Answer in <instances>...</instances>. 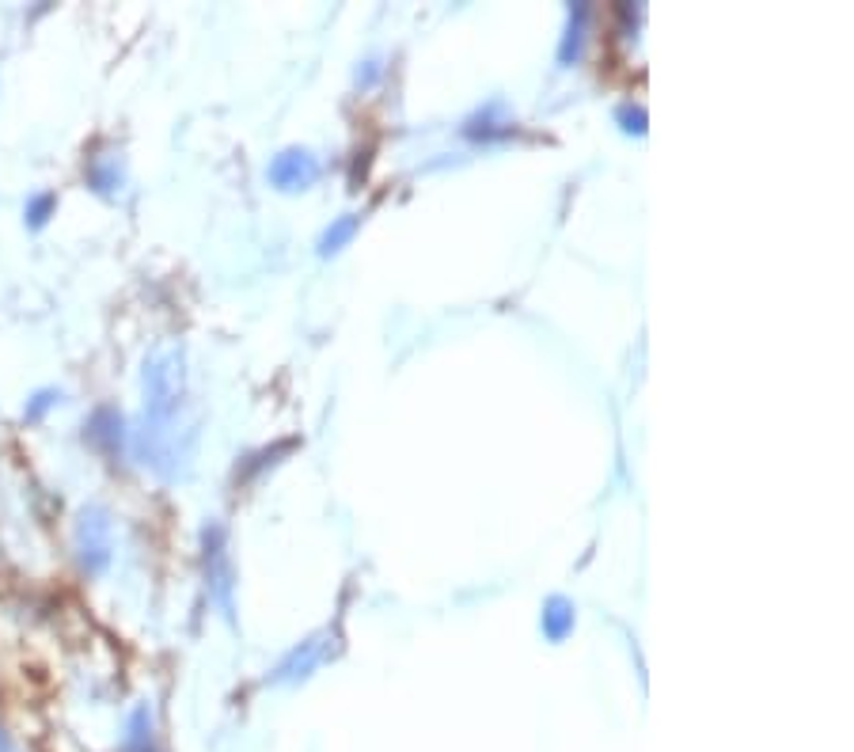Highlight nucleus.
Masks as SVG:
<instances>
[{"mask_svg": "<svg viewBox=\"0 0 854 752\" xmlns=\"http://www.w3.org/2000/svg\"><path fill=\"white\" fill-rule=\"evenodd\" d=\"M141 396L145 403L141 429H137V456L156 479H183L198 441V414L190 403L183 347H164L145 362Z\"/></svg>", "mask_w": 854, "mask_h": 752, "instance_id": "1", "label": "nucleus"}, {"mask_svg": "<svg viewBox=\"0 0 854 752\" xmlns=\"http://www.w3.org/2000/svg\"><path fill=\"white\" fill-rule=\"evenodd\" d=\"M73 551H76V563L88 578H99V574L111 566L114 559V521L106 513V505L91 502L76 513V525H73Z\"/></svg>", "mask_w": 854, "mask_h": 752, "instance_id": "2", "label": "nucleus"}, {"mask_svg": "<svg viewBox=\"0 0 854 752\" xmlns=\"http://www.w3.org/2000/svg\"><path fill=\"white\" fill-rule=\"evenodd\" d=\"M202 566H205V586H210V597L217 601L221 616L233 619V563H228V532L225 525L210 521L202 528Z\"/></svg>", "mask_w": 854, "mask_h": 752, "instance_id": "3", "label": "nucleus"}, {"mask_svg": "<svg viewBox=\"0 0 854 752\" xmlns=\"http://www.w3.org/2000/svg\"><path fill=\"white\" fill-rule=\"evenodd\" d=\"M319 160L312 156L307 149H285L271 160L266 167V179H271L274 190L281 195H297V190H307L315 179H319Z\"/></svg>", "mask_w": 854, "mask_h": 752, "instance_id": "4", "label": "nucleus"}, {"mask_svg": "<svg viewBox=\"0 0 854 752\" xmlns=\"http://www.w3.org/2000/svg\"><path fill=\"white\" fill-rule=\"evenodd\" d=\"M323 639H327V635H312V639H304L300 647H292L289 654L274 665V673L266 680H271V685H297V680H307L315 669H319L323 657H327V642Z\"/></svg>", "mask_w": 854, "mask_h": 752, "instance_id": "5", "label": "nucleus"}, {"mask_svg": "<svg viewBox=\"0 0 854 752\" xmlns=\"http://www.w3.org/2000/svg\"><path fill=\"white\" fill-rule=\"evenodd\" d=\"M84 437H88L96 449H103L106 456H118L122 444H126V422H122V414L114 411V406H99V411L88 418V426H84Z\"/></svg>", "mask_w": 854, "mask_h": 752, "instance_id": "6", "label": "nucleus"}, {"mask_svg": "<svg viewBox=\"0 0 854 752\" xmlns=\"http://www.w3.org/2000/svg\"><path fill=\"white\" fill-rule=\"evenodd\" d=\"M464 134L472 141H494V137H510L513 134V122L505 118V103L502 99H490L479 114H472L464 126Z\"/></svg>", "mask_w": 854, "mask_h": 752, "instance_id": "7", "label": "nucleus"}, {"mask_svg": "<svg viewBox=\"0 0 854 752\" xmlns=\"http://www.w3.org/2000/svg\"><path fill=\"white\" fill-rule=\"evenodd\" d=\"M574 604L566 601V597H548V604H543V616H540V627L543 635H548L551 642H563L569 631H574Z\"/></svg>", "mask_w": 854, "mask_h": 752, "instance_id": "8", "label": "nucleus"}, {"mask_svg": "<svg viewBox=\"0 0 854 752\" xmlns=\"http://www.w3.org/2000/svg\"><path fill=\"white\" fill-rule=\"evenodd\" d=\"M88 187L103 198H114L122 190V160L118 156H96L88 164Z\"/></svg>", "mask_w": 854, "mask_h": 752, "instance_id": "9", "label": "nucleus"}, {"mask_svg": "<svg viewBox=\"0 0 854 752\" xmlns=\"http://www.w3.org/2000/svg\"><path fill=\"white\" fill-rule=\"evenodd\" d=\"M585 23H589V4H574V8H569L566 35H563V42H558V61H563V65H574V61L581 58Z\"/></svg>", "mask_w": 854, "mask_h": 752, "instance_id": "10", "label": "nucleus"}, {"mask_svg": "<svg viewBox=\"0 0 854 752\" xmlns=\"http://www.w3.org/2000/svg\"><path fill=\"white\" fill-rule=\"evenodd\" d=\"M357 225H361V217L357 213H342L338 221H330L327 228H323V236H319V255L327 259V255H338V251L346 248V243L353 240V233H357Z\"/></svg>", "mask_w": 854, "mask_h": 752, "instance_id": "11", "label": "nucleus"}, {"mask_svg": "<svg viewBox=\"0 0 854 752\" xmlns=\"http://www.w3.org/2000/svg\"><path fill=\"white\" fill-rule=\"evenodd\" d=\"M53 213H58V195H53V190H38V195H30L27 205H23V225H27L30 233H38V228L50 225Z\"/></svg>", "mask_w": 854, "mask_h": 752, "instance_id": "12", "label": "nucleus"}, {"mask_svg": "<svg viewBox=\"0 0 854 752\" xmlns=\"http://www.w3.org/2000/svg\"><path fill=\"white\" fill-rule=\"evenodd\" d=\"M58 403H61V391L58 388H38L35 396L27 399V406H23V422H42L46 411H50V406H58Z\"/></svg>", "mask_w": 854, "mask_h": 752, "instance_id": "13", "label": "nucleus"}, {"mask_svg": "<svg viewBox=\"0 0 854 752\" xmlns=\"http://www.w3.org/2000/svg\"><path fill=\"white\" fill-rule=\"evenodd\" d=\"M615 118L623 122V129H627V134H645V111H642V106H635V103L619 106V111H615Z\"/></svg>", "mask_w": 854, "mask_h": 752, "instance_id": "14", "label": "nucleus"}, {"mask_svg": "<svg viewBox=\"0 0 854 752\" xmlns=\"http://www.w3.org/2000/svg\"><path fill=\"white\" fill-rule=\"evenodd\" d=\"M376 76H380V61H365V73H357V84L361 88H368Z\"/></svg>", "mask_w": 854, "mask_h": 752, "instance_id": "15", "label": "nucleus"}, {"mask_svg": "<svg viewBox=\"0 0 854 752\" xmlns=\"http://www.w3.org/2000/svg\"><path fill=\"white\" fill-rule=\"evenodd\" d=\"M0 752H12V741H8L4 730H0Z\"/></svg>", "mask_w": 854, "mask_h": 752, "instance_id": "16", "label": "nucleus"}]
</instances>
